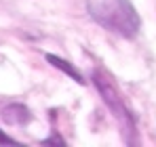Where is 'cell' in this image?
<instances>
[{
    "label": "cell",
    "instance_id": "cell-4",
    "mask_svg": "<svg viewBox=\"0 0 156 147\" xmlns=\"http://www.w3.org/2000/svg\"><path fill=\"white\" fill-rule=\"evenodd\" d=\"M44 59L51 63L53 67H57V70H61L66 76H70L74 82H78V84H87L84 76L78 72V70L72 65V63H70V61H66V59H61V57H57V55H53V53H47V55H44Z\"/></svg>",
    "mask_w": 156,
    "mask_h": 147
},
{
    "label": "cell",
    "instance_id": "cell-5",
    "mask_svg": "<svg viewBox=\"0 0 156 147\" xmlns=\"http://www.w3.org/2000/svg\"><path fill=\"white\" fill-rule=\"evenodd\" d=\"M42 143H44V145H51V143H55V145H57V143H59V145H66V141H63V139H61V137H59L57 132H53L51 137L42 139Z\"/></svg>",
    "mask_w": 156,
    "mask_h": 147
},
{
    "label": "cell",
    "instance_id": "cell-6",
    "mask_svg": "<svg viewBox=\"0 0 156 147\" xmlns=\"http://www.w3.org/2000/svg\"><path fill=\"white\" fill-rule=\"evenodd\" d=\"M6 143H11V145H19V141H17V139L9 137L6 132H2V130H0V145H6Z\"/></svg>",
    "mask_w": 156,
    "mask_h": 147
},
{
    "label": "cell",
    "instance_id": "cell-2",
    "mask_svg": "<svg viewBox=\"0 0 156 147\" xmlns=\"http://www.w3.org/2000/svg\"><path fill=\"white\" fill-rule=\"evenodd\" d=\"M91 80H93L97 93L101 95L104 103L108 105V109L116 118L125 143L127 145H137L139 143V137H137V118H135L133 109L125 103V97L120 95V91L114 84L112 76L105 72V70H101V67H95L93 74H91Z\"/></svg>",
    "mask_w": 156,
    "mask_h": 147
},
{
    "label": "cell",
    "instance_id": "cell-1",
    "mask_svg": "<svg viewBox=\"0 0 156 147\" xmlns=\"http://www.w3.org/2000/svg\"><path fill=\"white\" fill-rule=\"evenodd\" d=\"M89 17L104 29L133 40L141 29V17L131 0H87Z\"/></svg>",
    "mask_w": 156,
    "mask_h": 147
},
{
    "label": "cell",
    "instance_id": "cell-3",
    "mask_svg": "<svg viewBox=\"0 0 156 147\" xmlns=\"http://www.w3.org/2000/svg\"><path fill=\"white\" fill-rule=\"evenodd\" d=\"M32 111L30 107L23 103H9L4 109H2V120L6 124H13V126H26L32 122Z\"/></svg>",
    "mask_w": 156,
    "mask_h": 147
}]
</instances>
